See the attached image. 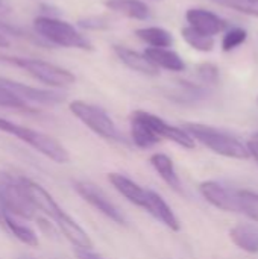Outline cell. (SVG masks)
I'll use <instances>...</instances> for the list:
<instances>
[{
	"label": "cell",
	"instance_id": "12",
	"mask_svg": "<svg viewBox=\"0 0 258 259\" xmlns=\"http://www.w3.org/2000/svg\"><path fill=\"white\" fill-rule=\"evenodd\" d=\"M186 18L189 21V26H192L193 29L202 32L208 36H214V35L224 32L228 26V23L224 18H220L214 12H210L207 9H201V8L189 9L186 14Z\"/></svg>",
	"mask_w": 258,
	"mask_h": 259
},
{
	"label": "cell",
	"instance_id": "29",
	"mask_svg": "<svg viewBox=\"0 0 258 259\" xmlns=\"http://www.w3.org/2000/svg\"><path fill=\"white\" fill-rule=\"evenodd\" d=\"M79 27L82 29H88V30H103L109 27V23L105 17L102 15H91V17H85L81 18L78 21Z\"/></svg>",
	"mask_w": 258,
	"mask_h": 259
},
{
	"label": "cell",
	"instance_id": "28",
	"mask_svg": "<svg viewBox=\"0 0 258 259\" xmlns=\"http://www.w3.org/2000/svg\"><path fill=\"white\" fill-rule=\"evenodd\" d=\"M196 74L198 77L204 82V83H208V85H214L219 82V77H220V73H219V68L217 65L211 64V62H204V64H199L196 67Z\"/></svg>",
	"mask_w": 258,
	"mask_h": 259
},
{
	"label": "cell",
	"instance_id": "17",
	"mask_svg": "<svg viewBox=\"0 0 258 259\" xmlns=\"http://www.w3.org/2000/svg\"><path fill=\"white\" fill-rule=\"evenodd\" d=\"M0 226H3L11 235H14L21 243H24V244H27L30 247H36L38 246V237H36V234L29 226L21 225L18 220H15L14 215L8 214L2 208H0Z\"/></svg>",
	"mask_w": 258,
	"mask_h": 259
},
{
	"label": "cell",
	"instance_id": "19",
	"mask_svg": "<svg viewBox=\"0 0 258 259\" xmlns=\"http://www.w3.org/2000/svg\"><path fill=\"white\" fill-rule=\"evenodd\" d=\"M105 6L117 14L126 15L134 20H148L151 9L141 0H106Z\"/></svg>",
	"mask_w": 258,
	"mask_h": 259
},
{
	"label": "cell",
	"instance_id": "10",
	"mask_svg": "<svg viewBox=\"0 0 258 259\" xmlns=\"http://www.w3.org/2000/svg\"><path fill=\"white\" fill-rule=\"evenodd\" d=\"M0 85L6 90H9L12 94H15L23 102H32L38 105H58L65 100V96L55 90H41L35 88L17 80H11L6 77H0Z\"/></svg>",
	"mask_w": 258,
	"mask_h": 259
},
{
	"label": "cell",
	"instance_id": "1",
	"mask_svg": "<svg viewBox=\"0 0 258 259\" xmlns=\"http://www.w3.org/2000/svg\"><path fill=\"white\" fill-rule=\"evenodd\" d=\"M23 190L26 191L29 200L32 202L33 208L44 212L47 217H50L55 225L59 228V231L64 234V237L76 246L79 250H91L93 249V241L88 237V234L64 211L61 206L53 200V197L36 182L29 181V179H20Z\"/></svg>",
	"mask_w": 258,
	"mask_h": 259
},
{
	"label": "cell",
	"instance_id": "5",
	"mask_svg": "<svg viewBox=\"0 0 258 259\" xmlns=\"http://www.w3.org/2000/svg\"><path fill=\"white\" fill-rule=\"evenodd\" d=\"M68 109L78 120H81L88 129H91L99 137L111 141H122V135L116 123L100 106L87 103L84 100H75L68 105Z\"/></svg>",
	"mask_w": 258,
	"mask_h": 259
},
{
	"label": "cell",
	"instance_id": "25",
	"mask_svg": "<svg viewBox=\"0 0 258 259\" xmlns=\"http://www.w3.org/2000/svg\"><path fill=\"white\" fill-rule=\"evenodd\" d=\"M214 2L224 8H230L248 15L258 17V0H214Z\"/></svg>",
	"mask_w": 258,
	"mask_h": 259
},
{
	"label": "cell",
	"instance_id": "32",
	"mask_svg": "<svg viewBox=\"0 0 258 259\" xmlns=\"http://www.w3.org/2000/svg\"><path fill=\"white\" fill-rule=\"evenodd\" d=\"M9 39H8V36L3 33V32H0V49H8L9 47Z\"/></svg>",
	"mask_w": 258,
	"mask_h": 259
},
{
	"label": "cell",
	"instance_id": "22",
	"mask_svg": "<svg viewBox=\"0 0 258 259\" xmlns=\"http://www.w3.org/2000/svg\"><path fill=\"white\" fill-rule=\"evenodd\" d=\"M135 35L144 41L146 44L152 47L160 49H169L173 44V36L169 30L158 27V26H149V27H140L135 30Z\"/></svg>",
	"mask_w": 258,
	"mask_h": 259
},
{
	"label": "cell",
	"instance_id": "6",
	"mask_svg": "<svg viewBox=\"0 0 258 259\" xmlns=\"http://www.w3.org/2000/svg\"><path fill=\"white\" fill-rule=\"evenodd\" d=\"M0 208L14 217L26 220L33 219L36 211L23 190L20 179L17 181L5 171H0Z\"/></svg>",
	"mask_w": 258,
	"mask_h": 259
},
{
	"label": "cell",
	"instance_id": "20",
	"mask_svg": "<svg viewBox=\"0 0 258 259\" xmlns=\"http://www.w3.org/2000/svg\"><path fill=\"white\" fill-rule=\"evenodd\" d=\"M231 241L248 253H258V229L248 225L234 226L230 231Z\"/></svg>",
	"mask_w": 258,
	"mask_h": 259
},
{
	"label": "cell",
	"instance_id": "26",
	"mask_svg": "<svg viewBox=\"0 0 258 259\" xmlns=\"http://www.w3.org/2000/svg\"><path fill=\"white\" fill-rule=\"evenodd\" d=\"M246 30L242 27H233L230 30H227L224 39H222V49L224 52H231L236 47L242 46L246 39Z\"/></svg>",
	"mask_w": 258,
	"mask_h": 259
},
{
	"label": "cell",
	"instance_id": "23",
	"mask_svg": "<svg viewBox=\"0 0 258 259\" xmlns=\"http://www.w3.org/2000/svg\"><path fill=\"white\" fill-rule=\"evenodd\" d=\"M181 35L184 38V41L193 47L195 50H199V52H211L213 47H214V38L213 36H208L196 29H193L192 26H187L181 30Z\"/></svg>",
	"mask_w": 258,
	"mask_h": 259
},
{
	"label": "cell",
	"instance_id": "18",
	"mask_svg": "<svg viewBox=\"0 0 258 259\" xmlns=\"http://www.w3.org/2000/svg\"><path fill=\"white\" fill-rule=\"evenodd\" d=\"M149 162L152 164V167L155 168V171L160 175V178L175 191L182 193V184L175 171V165L173 161L164 155V153H154L149 159Z\"/></svg>",
	"mask_w": 258,
	"mask_h": 259
},
{
	"label": "cell",
	"instance_id": "31",
	"mask_svg": "<svg viewBox=\"0 0 258 259\" xmlns=\"http://www.w3.org/2000/svg\"><path fill=\"white\" fill-rule=\"evenodd\" d=\"M76 255H78L79 259H102L100 256L94 255V253H90V250H78Z\"/></svg>",
	"mask_w": 258,
	"mask_h": 259
},
{
	"label": "cell",
	"instance_id": "30",
	"mask_svg": "<svg viewBox=\"0 0 258 259\" xmlns=\"http://www.w3.org/2000/svg\"><path fill=\"white\" fill-rule=\"evenodd\" d=\"M246 147H248V150H249V155L258 162V140L252 138V140L246 144Z\"/></svg>",
	"mask_w": 258,
	"mask_h": 259
},
{
	"label": "cell",
	"instance_id": "24",
	"mask_svg": "<svg viewBox=\"0 0 258 259\" xmlns=\"http://www.w3.org/2000/svg\"><path fill=\"white\" fill-rule=\"evenodd\" d=\"M237 208L252 222H258V193L237 190Z\"/></svg>",
	"mask_w": 258,
	"mask_h": 259
},
{
	"label": "cell",
	"instance_id": "8",
	"mask_svg": "<svg viewBox=\"0 0 258 259\" xmlns=\"http://www.w3.org/2000/svg\"><path fill=\"white\" fill-rule=\"evenodd\" d=\"M134 114L149 127V131L160 141L169 140V141H173L184 149H195V140L182 127L172 126V124L166 123L163 118H160L151 112H146V111H134Z\"/></svg>",
	"mask_w": 258,
	"mask_h": 259
},
{
	"label": "cell",
	"instance_id": "2",
	"mask_svg": "<svg viewBox=\"0 0 258 259\" xmlns=\"http://www.w3.org/2000/svg\"><path fill=\"white\" fill-rule=\"evenodd\" d=\"M33 32L47 44H55L65 49L93 50L91 41L84 36L73 24L52 15H40L33 20Z\"/></svg>",
	"mask_w": 258,
	"mask_h": 259
},
{
	"label": "cell",
	"instance_id": "4",
	"mask_svg": "<svg viewBox=\"0 0 258 259\" xmlns=\"http://www.w3.org/2000/svg\"><path fill=\"white\" fill-rule=\"evenodd\" d=\"M0 131L17 137L18 140L24 141L26 144H29L30 147H33L35 150L43 153L46 158H49L58 164H65L70 161V155L65 150V147L47 134L17 124L14 121L2 118V117H0Z\"/></svg>",
	"mask_w": 258,
	"mask_h": 259
},
{
	"label": "cell",
	"instance_id": "33",
	"mask_svg": "<svg viewBox=\"0 0 258 259\" xmlns=\"http://www.w3.org/2000/svg\"><path fill=\"white\" fill-rule=\"evenodd\" d=\"M8 11H9V6H8V3H6L5 0H0V15L6 14Z\"/></svg>",
	"mask_w": 258,
	"mask_h": 259
},
{
	"label": "cell",
	"instance_id": "27",
	"mask_svg": "<svg viewBox=\"0 0 258 259\" xmlns=\"http://www.w3.org/2000/svg\"><path fill=\"white\" fill-rule=\"evenodd\" d=\"M0 106L2 108H9V109H21V111H32L26 102L18 99L15 94H12L9 90L3 88L0 85Z\"/></svg>",
	"mask_w": 258,
	"mask_h": 259
},
{
	"label": "cell",
	"instance_id": "9",
	"mask_svg": "<svg viewBox=\"0 0 258 259\" xmlns=\"http://www.w3.org/2000/svg\"><path fill=\"white\" fill-rule=\"evenodd\" d=\"M75 190L85 202H88L93 208H96L99 212H102L103 215H106L108 219H111L117 225H126L128 223L123 212L94 184L87 182V181H78V182H75Z\"/></svg>",
	"mask_w": 258,
	"mask_h": 259
},
{
	"label": "cell",
	"instance_id": "3",
	"mask_svg": "<svg viewBox=\"0 0 258 259\" xmlns=\"http://www.w3.org/2000/svg\"><path fill=\"white\" fill-rule=\"evenodd\" d=\"M184 131L196 141H199L201 144H204L205 147H208L211 152L220 155V156H227V158H234V159H249V150L248 147L240 143L237 138H234L233 135L207 126V124H201V123H186L182 124Z\"/></svg>",
	"mask_w": 258,
	"mask_h": 259
},
{
	"label": "cell",
	"instance_id": "14",
	"mask_svg": "<svg viewBox=\"0 0 258 259\" xmlns=\"http://www.w3.org/2000/svg\"><path fill=\"white\" fill-rule=\"evenodd\" d=\"M114 52L119 56V59L131 70L141 73L144 76H158L160 74V70L154 64H151L143 53H138L125 46H114Z\"/></svg>",
	"mask_w": 258,
	"mask_h": 259
},
{
	"label": "cell",
	"instance_id": "16",
	"mask_svg": "<svg viewBox=\"0 0 258 259\" xmlns=\"http://www.w3.org/2000/svg\"><path fill=\"white\" fill-rule=\"evenodd\" d=\"M108 181L111 182V185L125 197L128 199L131 203H134L135 206L143 208L144 205V199H146V190L141 188L138 184H135L134 181H131L129 178L119 175V173H109L108 175Z\"/></svg>",
	"mask_w": 258,
	"mask_h": 259
},
{
	"label": "cell",
	"instance_id": "13",
	"mask_svg": "<svg viewBox=\"0 0 258 259\" xmlns=\"http://www.w3.org/2000/svg\"><path fill=\"white\" fill-rule=\"evenodd\" d=\"M143 209L146 212H149L155 220H158L160 223H163L164 226H167L172 231H179V220L175 215V212L172 211V208L166 203V200L157 194L152 190H146V199H144V205Z\"/></svg>",
	"mask_w": 258,
	"mask_h": 259
},
{
	"label": "cell",
	"instance_id": "21",
	"mask_svg": "<svg viewBox=\"0 0 258 259\" xmlns=\"http://www.w3.org/2000/svg\"><path fill=\"white\" fill-rule=\"evenodd\" d=\"M166 94H167V97H170L176 102L193 103V102L205 99L208 96V91L201 85H195V83L181 80V82H178V85L173 90H169Z\"/></svg>",
	"mask_w": 258,
	"mask_h": 259
},
{
	"label": "cell",
	"instance_id": "7",
	"mask_svg": "<svg viewBox=\"0 0 258 259\" xmlns=\"http://www.w3.org/2000/svg\"><path fill=\"white\" fill-rule=\"evenodd\" d=\"M15 67L24 70L27 74H30L33 79L53 87V88H65L75 83L76 77L68 70L58 67L55 64H50L43 59L35 58H17Z\"/></svg>",
	"mask_w": 258,
	"mask_h": 259
},
{
	"label": "cell",
	"instance_id": "15",
	"mask_svg": "<svg viewBox=\"0 0 258 259\" xmlns=\"http://www.w3.org/2000/svg\"><path fill=\"white\" fill-rule=\"evenodd\" d=\"M143 55L158 70L160 68H166V70H170V71H182V70H186V64H184L182 58L176 52H173L170 49L148 47L143 52Z\"/></svg>",
	"mask_w": 258,
	"mask_h": 259
},
{
	"label": "cell",
	"instance_id": "34",
	"mask_svg": "<svg viewBox=\"0 0 258 259\" xmlns=\"http://www.w3.org/2000/svg\"><path fill=\"white\" fill-rule=\"evenodd\" d=\"M254 138H255V140H258V134H255V135H254Z\"/></svg>",
	"mask_w": 258,
	"mask_h": 259
},
{
	"label": "cell",
	"instance_id": "11",
	"mask_svg": "<svg viewBox=\"0 0 258 259\" xmlns=\"http://www.w3.org/2000/svg\"><path fill=\"white\" fill-rule=\"evenodd\" d=\"M199 191L204 199L213 206L227 211V212H239L237 208V190L224 187L214 181H205L199 185Z\"/></svg>",
	"mask_w": 258,
	"mask_h": 259
}]
</instances>
